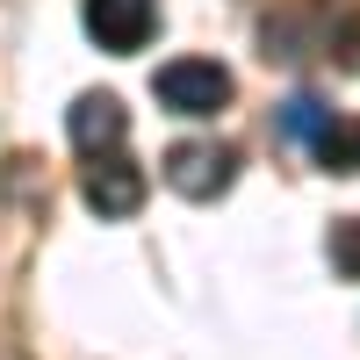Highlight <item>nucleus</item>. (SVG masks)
Listing matches in <instances>:
<instances>
[{"instance_id": "f257e3e1", "label": "nucleus", "mask_w": 360, "mask_h": 360, "mask_svg": "<svg viewBox=\"0 0 360 360\" xmlns=\"http://www.w3.org/2000/svg\"><path fill=\"white\" fill-rule=\"evenodd\" d=\"M152 94L173 115H217L231 101V72L217 65V58H173V65L152 72Z\"/></svg>"}, {"instance_id": "f03ea898", "label": "nucleus", "mask_w": 360, "mask_h": 360, "mask_svg": "<svg viewBox=\"0 0 360 360\" xmlns=\"http://www.w3.org/2000/svg\"><path fill=\"white\" fill-rule=\"evenodd\" d=\"M152 29H159V0H86V37L115 58L144 51Z\"/></svg>"}, {"instance_id": "7ed1b4c3", "label": "nucleus", "mask_w": 360, "mask_h": 360, "mask_svg": "<svg viewBox=\"0 0 360 360\" xmlns=\"http://www.w3.org/2000/svg\"><path fill=\"white\" fill-rule=\"evenodd\" d=\"M231 166H238V159L224 152V144H173V152H166V180H173L188 202L224 195V188H231Z\"/></svg>"}, {"instance_id": "20e7f679", "label": "nucleus", "mask_w": 360, "mask_h": 360, "mask_svg": "<svg viewBox=\"0 0 360 360\" xmlns=\"http://www.w3.org/2000/svg\"><path fill=\"white\" fill-rule=\"evenodd\" d=\"M79 195H86V209H101V217H137V209H144V173L123 152H108V159L86 166Z\"/></svg>"}, {"instance_id": "39448f33", "label": "nucleus", "mask_w": 360, "mask_h": 360, "mask_svg": "<svg viewBox=\"0 0 360 360\" xmlns=\"http://www.w3.org/2000/svg\"><path fill=\"white\" fill-rule=\"evenodd\" d=\"M65 130H72V144L79 152H123V137H130V108L115 101V94H79L72 101V115H65Z\"/></svg>"}, {"instance_id": "423d86ee", "label": "nucleus", "mask_w": 360, "mask_h": 360, "mask_svg": "<svg viewBox=\"0 0 360 360\" xmlns=\"http://www.w3.org/2000/svg\"><path fill=\"white\" fill-rule=\"evenodd\" d=\"M332 123H339V115L324 108L317 94H288V101H281V130H288V137H303V144H317Z\"/></svg>"}, {"instance_id": "0eeeda50", "label": "nucleus", "mask_w": 360, "mask_h": 360, "mask_svg": "<svg viewBox=\"0 0 360 360\" xmlns=\"http://www.w3.org/2000/svg\"><path fill=\"white\" fill-rule=\"evenodd\" d=\"M310 152H317L324 173H360V123H332V130L310 144Z\"/></svg>"}, {"instance_id": "6e6552de", "label": "nucleus", "mask_w": 360, "mask_h": 360, "mask_svg": "<svg viewBox=\"0 0 360 360\" xmlns=\"http://www.w3.org/2000/svg\"><path fill=\"white\" fill-rule=\"evenodd\" d=\"M332 266L346 281H360V217H339L332 224Z\"/></svg>"}]
</instances>
